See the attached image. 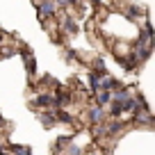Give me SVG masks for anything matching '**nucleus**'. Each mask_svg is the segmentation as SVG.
I'll return each mask as SVG.
<instances>
[{"label":"nucleus","mask_w":155,"mask_h":155,"mask_svg":"<svg viewBox=\"0 0 155 155\" xmlns=\"http://www.w3.org/2000/svg\"><path fill=\"white\" fill-rule=\"evenodd\" d=\"M55 14V2L53 0H46L39 5V16H53Z\"/></svg>","instance_id":"1"},{"label":"nucleus","mask_w":155,"mask_h":155,"mask_svg":"<svg viewBox=\"0 0 155 155\" xmlns=\"http://www.w3.org/2000/svg\"><path fill=\"white\" fill-rule=\"evenodd\" d=\"M101 119H103V110H101V107H94V110H91V121L98 123Z\"/></svg>","instance_id":"2"},{"label":"nucleus","mask_w":155,"mask_h":155,"mask_svg":"<svg viewBox=\"0 0 155 155\" xmlns=\"http://www.w3.org/2000/svg\"><path fill=\"white\" fill-rule=\"evenodd\" d=\"M64 23H66V30H71V32H75V23H73L71 18H66V21H64Z\"/></svg>","instance_id":"3"},{"label":"nucleus","mask_w":155,"mask_h":155,"mask_svg":"<svg viewBox=\"0 0 155 155\" xmlns=\"http://www.w3.org/2000/svg\"><path fill=\"white\" fill-rule=\"evenodd\" d=\"M98 98H101V103H107V101H110V91H103Z\"/></svg>","instance_id":"4"},{"label":"nucleus","mask_w":155,"mask_h":155,"mask_svg":"<svg viewBox=\"0 0 155 155\" xmlns=\"http://www.w3.org/2000/svg\"><path fill=\"white\" fill-rule=\"evenodd\" d=\"M0 126H2V119H0Z\"/></svg>","instance_id":"5"}]
</instances>
